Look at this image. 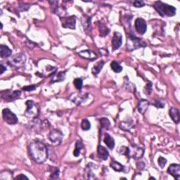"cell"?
Segmentation results:
<instances>
[{"instance_id": "cell-13", "label": "cell", "mask_w": 180, "mask_h": 180, "mask_svg": "<svg viewBox=\"0 0 180 180\" xmlns=\"http://www.w3.org/2000/svg\"><path fill=\"white\" fill-rule=\"evenodd\" d=\"M122 43V36L121 33L116 32L114 33L112 39V48L113 50L116 51L121 47Z\"/></svg>"}, {"instance_id": "cell-36", "label": "cell", "mask_w": 180, "mask_h": 180, "mask_svg": "<svg viewBox=\"0 0 180 180\" xmlns=\"http://www.w3.org/2000/svg\"><path fill=\"white\" fill-rule=\"evenodd\" d=\"M154 105L156 108H163L165 106V103L162 101H159V100H156L155 103H154Z\"/></svg>"}, {"instance_id": "cell-35", "label": "cell", "mask_w": 180, "mask_h": 180, "mask_svg": "<svg viewBox=\"0 0 180 180\" xmlns=\"http://www.w3.org/2000/svg\"><path fill=\"white\" fill-rule=\"evenodd\" d=\"M158 165H159V166L161 167V168L163 169L165 166V165H166V163H167V160L165 159V158H163V157L160 156L158 158Z\"/></svg>"}, {"instance_id": "cell-27", "label": "cell", "mask_w": 180, "mask_h": 180, "mask_svg": "<svg viewBox=\"0 0 180 180\" xmlns=\"http://www.w3.org/2000/svg\"><path fill=\"white\" fill-rule=\"evenodd\" d=\"M49 173H50V178L51 179H55L59 178V173H60V170L59 169V167L51 166V167H49Z\"/></svg>"}, {"instance_id": "cell-40", "label": "cell", "mask_w": 180, "mask_h": 180, "mask_svg": "<svg viewBox=\"0 0 180 180\" xmlns=\"http://www.w3.org/2000/svg\"><path fill=\"white\" fill-rule=\"evenodd\" d=\"M137 167H138L139 170H144L145 167V164L143 162H137Z\"/></svg>"}, {"instance_id": "cell-21", "label": "cell", "mask_w": 180, "mask_h": 180, "mask_svg": "<svg viewBox=\"0 0 180 180\" xmlns=\"http://www.w3.org/2000/svg\"><path fill=\"white\" fill-rule=\"evenodd\" d=\"M82 25L84 28V30L87 33L91 31V18L87 16H84L82 18Z\"/></svg>"}, {"instance_id": "cell-34", "label": "cell", "mask_w": 180, "mask_h": 180, "mask_svg": "<svg viewBox=\"0 0 180 180\" xmlns=\"http://www.w3.org/2000/svg\"><path fill=\"white\" fill-rule=\"evenodd\" d=\"M73 84L77 90H81L82 88V85H83V81L81 78H75L73 81Z\"/></svg>"}, {"instance_id": "cell-19", "label": "cell", "mask_w": 180, "mask_h": 180, "mask_svg": "<svg viewBox=\"0 0 180 180\" xmlns=\"http://www.w3.org/2000/svg\"><path fill=\"white\" fill-rule=\"evenodd\" d=\"M169 114L172 118V121L175 122L176 124L179 123L180 118H179V111L175 107H172L170 109Z\"/></svg>"}, {"instance_id": "cell-39", "label": "cell", "mask_w": 180, "mask_h": 180, "mask_svg": "<svg viewBox=\"0 0 180 180\" xmlns=\"http://www.w3.org/2000/svg\"><path fill=\"white\" fill-rule=\"evenodd\" d=\"M146 89H147V91H145V94H150L151 92V90H152V84L149 83L148 85H147V86H146Z\"/></svg>"}, {"instance_id": "cell-30", "label": "cell", "mask_w": 180, "mask_h": 180, "mask_svg": "<svg viewBox=\"0 0 180 180\" xmlns=\"http://www.w3.org/2000/svg\"><path fill=\"white\" fill-rule=\"evenodd\" d=\"M105 64L104 61H99L98 64H96L92 68V73L94 75H98L100 73V71L102 70L103 67Z\"/></svg>"}, {"instance_id": "cell-10", "label": "cell", "mask_w": 180, "mask_h": 180, "mask_svg": "<svg viewBox=\"0 0 180 180\" xmlns=\"http://www.w3.org/2000/svg\"><path fill=\"white\" fill-rule=\"evenodd\" d=\"M61 25L64 28H69L71 30L75 29L76 24V18L75 16L62 17L61 18Z\"/></svg>"}, {"instance_id": "cell-38", "label": "cell", "mask_w": 180, "mask_h": 180, "mask_svg": "<svg viewBox=\"0 0 180 180\" xmlns=\"http://www.w3.org/2000/svg\"><path fill=\"white\" fill-rule=\"evenodd\" d=\"M36 89V87L34 86V85H32V86H26V87H24L23 88V90L25 91H33Z\"/></svg>"}, {"instance_id": "cell-1", "label": "cell", "mask_w": 180, "mask_h": 180, "mask_svg": "<svg viewBox=\"0 0 180 180\" xmlns=\"http://www.w3.org/2000/svg\"><path fill=\"white\" fill-rule=\"evenodd\" d=\"M28 152L34 161L38 164H42L48 158L47 146L39 140L31 142L28 147Z\"/></svg>"}, {"instance_id": "cell-4", "label": "cell", "mask_w": 180, "mask_h": 180, "mask_svg": "<svg viewBox=\"0 0 180 180\" xmlns=\"http://www.w3.org/2000/svg\"><path fill=\"white\" fill-rule=\"evenodd\" d=\"M26 104V110L25 111V116L28 118L35 119L37 118L39 115V106L38 104L32 100H28L25 102Z\"/></svg>"}, {"instance_id": "cell-2", "label": "cell", "mask_w": 180, "mask_h": 180, "mask_svg": "<svg viewBox=\"0 0 180 180\" xmlns=\"http://www.w3.org/2000/svg\"><path fill=\"white\" fill-rule=\"evenodd\" d=\"M154 8L158 11L160 15L162 16L172 17L175 16L176 14V8L172 6L165 4L162 2H156L154 4Z\"/></svg>"}, {"instance_id": "cell-11", "label": "cell", "mask_w": 180, "mask_h": 180, "mask_svg": "<svg viewBox=\"0 0 180 180\" xmlns=\"http://www.w3.org/2000/svg\"><path fill=\"white\" fill-rule=\"evenodd\" d=\"M135 28L136 32L141 34V35H144V34L147 32V24L144 19L141 18H138L136 19L135 23Z\"/></svg>"}, {"instance_id": "cell-8", "label": "cell", "mask_w": 180, "mask_h": 180, "mask_svg": "<svg viewBox=\"0 0 180 180\" xmlns=\"http://www.w3.org/2000/svg\"><path fill=\"white\" fill-rule=\"evenodd\" d=\"M21 94V91L19 90L16 91H11V90H6L1 92V97L2 99H4L5 101L8 102L13 101L14 100L18 99Z\"/></svg>"}, {"instance_id": "cell-23", "label": "cell", "mask_w": 180, "mask_h": 180, "mask_svg": "<svg viewBox=\"0 0 180 180\" xmlns=\"http://www.w3.org/2000/svg\"><path fill=\"white\" fill-rule=\"evenodd\" d=\"M110 165L114 170L116 171V172H125V167L118 162L115 161H111Z\"/></svg>"}, {"instance_id": "cell-28", "label": "cell", "mask_w": 180, "mask_h": 180, "mask_svg": "<svg viewBox=\"0 0 180 180\" xmlns=\"http://www.w3.org/2000/svg\"><path fill=\"white\" fill-rule=\"evenodd\" d=\"M65 72H61L59 73H54L53 75V79L51 82L54 83V82H59L64 80L65 78Z\"/></svg>"}, {"instance_id": "cell-43", "label": "cell", "mask_w": 180, "mask_h": 180, "mask_svg": "<svg viewBox=\"0 0 180 180\" xmlns=\"http://www.w3.org/2000/svg\"><path fill=\"white\" fill-rule=\"evenodd\" d=\"M155 179V178H153V177H150L149 179Z\"/></svg>"}, {"instance_id": "cell-20", "label": "cell", "mask_w": 180, "mask_h": 180, "mask_svg": "<svg viewBox=\"0 0 180 180\" xmlns=\"http://www.w3.org/2000/svg\"><path fill=\"white\" fill-rule=\"evenodd\" d=\"M12 51L7 46L2 44L0 46V55L2 59H7L11 56Z\"/></svg>"}, {"instance_id": "cell-22", "label": "cell", "mask_w": 180, "mask_h": 180, "mask_svg": "<svg viewBox=\"0 0 180 180\" xmlns=\"http://www.w3.org/2000/svg\"><path fill=\"white\" fill-rule=\"evenodd\" d=\"M104 141L110 149L113 150L114 147H115V141H114V139L110 135H108V134H105Z\"/></svg>"}, {"instance_id": "cell-29", "label": "cell", "mask_w": 180, "mask_h": 180, "mask_svg": "<svg viewBox=\"0 0 180 180\" xmlns=\"http://www.w3.org/2000/svg\"><path fill=\"white\" fill-rule=\"evenodd\" d=\"M13 178V172L9 170H4L2 171L0 173V179L1 180L11 179Z\"/></svg>"}, {"instance_id": "cell-17", "label": "cell", "mask_w": 180, "mask_h": 180, "mask_svg": "<svg viewBox=\"0 0 180 180\" xmlns=\"http://www.w3.org/2000/svg\"><path fill=\"white\" fill-rule=\"evenodd\" d=\"M78 54L82 57V58H84L85 59L94 60L97 58L96 54L94 52H93L91 50H89V49L80 51Z\"/></svg>"}, {"instance_id": "cell-9", "label": "cell", "mask_w": 180, "mask_h": 180, "mask_svg": "<svg viewBox=\"0 0 180 180\" xmlns=\"http://www.w3.org/2000/svg\"><path fill=\"white\" fill-rule=\"evenodd\" d=\"M63 137H64L63 132L58 129L52 130L49 135V139L54 145H59L61 144L63 141Z\"/></svg>"}, {"instance_id": "cell-12", "label": "cell", "mask_w": 180, "mask_h": 180, "mask_svg": "<svg viewBox=\"0 0 180 180\" xmlns=\"http://www.w3.org/2000/svg\"><path fill=\"white\" fill-rule=\"evenodd\" d=\"M88 94H73L70 95L69 99H70L72 102L75 103L77 105H80L82 103L86 101L87 98L88 97Z\"/></svg>"}, {"instance_id": "cell-5", "label": "cell", "mask_w": 180, "mask_h": 180, "mask_svg": "<svg viewBox=\"0 0 180 180\" xmlns=\"http://www.w3.org/2000/svg\"><path fill=\"white\" fill-rule=\"evenodd\" d=\"M9 64L16 68H23L26 62V56L23 54H18L14 55L9 61Z\"/></svg>"}, {"instance_id": "cell-15", "label": "cell", "mask_w": 180, "mask_h": 180, "mask_svg": "<svg viewBox=\"0 0 180 180\" xmlns=\"http://www.w3.org/2000/svg\"><path fill=\"white\" fill-rule=\"evenodd\" d=\"M93 167L94 165L90 162V163L87 165L86 168L84 171V177L87 179H96L95 174L93 172Z\"/></svg>"}, {"instance_id": "cell-41", "label": "cell", "mask_w": 180, "mask_h": 180, "mask_svg": "<svg viewBox=\"0 0 180 180\" xmlns=\"http://www.w3.org/2000/svg\"><path fill=\"white\" fill-rule=\"evenodd\" d=\"M28 179V177L25 176V175H23V174H21V175H19L18 176H17L15 178V179Z\"/></svg>"}, {"instance_id": "cell-6", "label": "cell", "mask_w": 180, "mask_h": 180, "mask_svg": "<svg viewBox=\"0 0 180 180\" xmlns=\"http://www.w3.org/2000/svg\"><path fill=\"white\" fill-rule=\"evenodd\" d=\"M144 154V149L136 145H132L128 147L127 156L135 159L141 158Z\"/></svg>"}, {"instance_id": "cell-25", "label": "cell", "mask_w": 180, "mask_h": 180, "mask_svg": "<svg viewBox=\"0 0 180 180\" xmlns=\"http://www.w3.org/2000/svg\"><path fill=\"white\" fill-rule=\"evenodd\" d=\"M120 128L124 131H130L134 126V123L132 121H126V122H121L119 125Z\"/></svg>"}, {"instance_id": "cell-24", "label": "cell", "mask_w": 180, "mask_h": 180, "mask_svg": "<svg viewBox=\"0 0 180 180\" xmlns=\"http://www.w3.org/2000/svg\"><path fill=\"white\" fill-rule=\"evenodd\" d=\"M99 30L100 35L101 37H105L108 35V33L110 32L109 28H108L106 25L103 23H99Z\"/></svg>"}, {"instance_id": "cell-31", "label": "cell", "mask_w": 180, "mask_h": 180, "mask_svg": "<svg viewBox=\"0 0 180 180\" xmlns=\"http://www.w3.org/2000/svg\"><path fill=\"white\" fill-rule=\"evenodd\" d=\"M111 69H112L114 72L116 73H121L122 70V67L121 66V64H120L118 62L115 61L111 62Z\"/></svg>"}, {"instance_id": "cell-37", "label": "cell", "mask_w": 180, "mask_h": 180, "mask_svg": "<svg viewBox=\"0 0 180 180\" xmlns=\"http://www.w3.org/2000/svg\"><path fill=\"white\" fill-rule=\"evenodd\" d=\"M133 5H134V7H136V8H140V7H144V2H143V1H139V0H136V1H135V2L133 3Z\"/></svg>"}, {"instance_id": "cell-14", "label": "cell", "mask_w": 180, "mask_h": 180, "mask_svg": "<svg viewBox=\"0 0 180 180\" xmlns=\"http://www.w3.org/2000/svg\"><path fill=\"white\" fill-rule=\"evenodd\" d=\"M167 172L176 179H180V165L179 164H172L168 167Z\"/></svg>"}, {"instance_id": "cell-32", "label": "cell", "mask_w": 180, "mask_h": 180, "mask_svg": "<svg viewBox=\"0 0 180 180\" xmlns=\"http://www.w3.org/2000/svg\"><path fill=\"white\" fill-rule=\"evenodd\" d=\"M100 123H101V128H105V129H108L111 125L109 120L105 118H103L100 120Z\"/></svg>"}, {"instance_id": "cell-16", "label": "cell", "mask_w": 180, "mask_h": 180, "mask_svg": "<svg viewBox=\"0 0 180 180\" xmlns=\"http://www.w3.org/2000/svg\"><path fill=\"white\" fill-rule=\"evenodd\" d=\"M97 154H98L99 158L102 160V161H106L108 158V156H109V153H108V150L101 145H99L98 147Z\"/></svg>"}, {"instance_id": "cell-7", "label": "cell", "mask_w": 180, "mask_h": 180, "mask_svg": "<svg viewBox=\"0 0 180 180\" xmlns=\"http://www.w3.org/2000/svg\"><path fill=\"white\" fill-rule=\"evenodd\" d=\"M2 117L4 121L8 125H16L18 122V117L8 108H4L2 111Z\"/></svg>"}, {"instance_id": "cell-26", "label": "cell", "mask_w": 180, "mask_h": 180, "mask_svg": "<svg viewBox=\"0 0 180 180\" xmlns=\"http://www.w3.org/2000/svg\"><path fill=\"white\" fill-rule=\"evenodd\" d=\"M83 147H84L83 143H82L81 140H78L75 144V148L73 151L74 156L78 157L80 155V151L82 148H83Z\"/></svg>"}, {"instance_id": "cell-42", "label": "cell", "mask_w": 180, "mask_h": 180, "mask_svg": "<svg viewBox=\"0 0 180 180\" xmlns=\"http://www.w3.org/2000/svg\"><path fill=\"white\" fill-rule=\"evenodd\" d=\"M0 68H1V74H3L4 73L5 70H7V68H6L4 65L2 64H1V65H0Z\"/></svg>"}, {"instance_id": "cell-3", "label": "cell", "mask_w": 180, "mask_h": 180, "mask_svg": "<svg viewBox=\"0 0 180 180\" xmlns=\"http://www.w3.org/2000/svg\"><path fill=\"white\" fill-rule=\"evenodd\" d=\"M147 46V43L137 37L135 36L133 34L130 33L127 38V49L128 51H132L139 48L146 47Z\"/></svg>"}, {"instance_id": "cell-18", "label": "cell", "mask_w": 180, "mask_h": 180, "mask_svg": "<svg viewBox=\"0 0 180 180\" xmlns=\"http://www.w3.org/2000/svg\"><path fill=\"white\" fill-rule=\"evenodd\" d=\"M149 101L147 99H141L138 104V108L139 112L141 114H144L146 111L148 110V108L149 106Z\"/></svg>"}, {"instance_id": "cell-33", "label": "cell", "mask_w": 180, "mask_h": 180, "mask_svg": "<svg viewBox=\"0 0 180 180\" xmlns=\"http://www.w3.org/2000/svg\"><path fill=\"white\" fill-rule=\"evenodd\" d=\"M81 127H82V129L85 131H87V130H90V128H91L90 122L88 121L87 119L83 120L81 123Z\"/></svg>"}]
</instances>
